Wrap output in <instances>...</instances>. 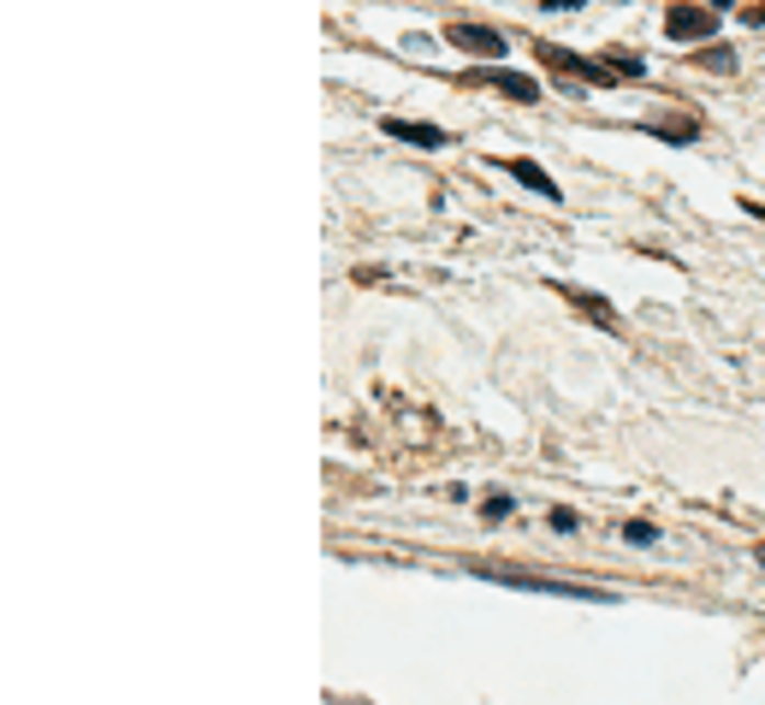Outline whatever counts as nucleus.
<instances>
[{
    "label": "nucleus",
    "instance_id": "nucleus-1",
    "mask_svg": "<svg viewBox=\"0 0 765 705\" xmlns=\"http://www.w3.org/2000/svg\"><path fill=\"white\" fill-rule=\"evenodd\" d=\"M475 576H487L498 587H522V593H558V599H606L599 587H570V581H552V576H522V569H493V564H475Z\"/></svg>",
    "mask_w": 765,
    "mask_h": 705
},
{
    "label": "nucleus",
    "instance_id": "nucleus-2",
    "mask_svg": "<svg viewBox=\"0 0 765 705\" xmlns=\"http://www.w3.org/2000/svg\"><path fill=\"white\" fill-rule=\"evenodd\" d=\"M540 60H547L552 71H570V78H582V83H599V90H606V83H617L606 60H582V54L552 48V42H540Z\"/></svg>",
    "mask_w": 765,
    "mask_h": 705
},
{
    "label": "nucleus",
    "instance_id": "nucleus-3",
    "mask_svg": "<svg viewBox=\"0 0 765 705\" xmlns=\"http://www.w3.org/2000/svg\"><path fill=\"white\" fill-rule=\"evenodd\" d=\"M665 36L671 42H706L712 36V12L706 7H671L665 12Z\"/></svg>",
    "mask_w": 765,
    "mask_h": 705
},
{
    "label": "nucleus",
    "instance_id": "nucleus-4",
    "mask_svg": "<svg viewBox=\"0 0 765 705\" xmlns=\"http://www.w3.org/2000/svg\"><path fill=\"white\" fill-rule=\"evenodd\" d=\"M451 42H458V48H469V54H487V60H498V54H505V36H498V31H481V24H458V31H451Z\"/></svg>",
    "mask_w": 765,
    "mask_h": 705
},
{
    "label": "nucleus",
    "instance_id": "nucleus-5",
    "mask_svg": "<svg viewBox=\"0 0 765 705\" xmlns=\"http://www.w3.org/2000/svg\"><path fill=\"white\" fill-rule=\"evenodd\" d=\"M475 78H481V83H498V90H505L510 101H535V95H540L535 83L522 78V71H505V66H493V71H475Z\"/></svg>",
    "mask_w": 765,
    "mask_h": 705
},
{
    "label": "nucleus",
    "instance_id": "nucleus-6",
    "mask_svg": "<svg viewBox=\"0 0 765 705\" xmlns=\"http://www.w3.org/2000/svg\"><path fill=\"white\" fill-rule=\"evenodd\" d=\"M392 137H404V143H416V149H439L446 143V130H434V125H416V120H386Z\"/></svg>",
    "mask_w": 765,
    "mask_h": 705
},
{
    "label": "nucleus",
    "instance_id": "nucleus-7",
    "mask_svg": "<svg viewBox=\"0 0 765 705\" xmlns=\"http://www.w3.org/2000/svg\"><path fill=\"white\" fill-rule=\"evenodd\" d=\"M505 172H517V179H522L528 190H540V196H552V202H558V184H552V179H547V172H540V167H535V160H510V167H505Z\"/></svg>",
    "mask_w": 765,
    "mask_h": 705
},
{
    "label": "nucleus",
    "instance_id": "nucleus-8",
    "mask_svg": "<svg viewBox=\"0 0 765 705\" xmlns=\"http://www.w3.org/2000/svg\"><path fill=\"white\" fill-rule=\"evenodd\" d=\"M700 66H712V71H735V54H730V48H706V54H700Z\"/></svg>",
    "mask_w": 765,
    "mask_h": 705
},
{
    "label": "nucleus",
    "instance_id": "nucleus-9",
    "mask_svg": "<svg viewBox=\"0 0 765 705\" xmlns=\"http://www.w3.org/2000/svg\"><path fill=\"white\" fill-rule=\"evenodd\" d=\"M629 539H635V546H653L659 527H653V522H629Z\"/></svg>",
    "mask_w": 765,
    "mask_h": 705
},
{
    "label": "nucleus",
    "instance_id": "nucleus-10",
    "mask_svg": "<svg viewBox=\"0 0 765 705\" xmlns=\"http://www.w3.org/2000/svg\"><path fill=\"white\" fill-rule=\"evenodd\" d=\"M481 510H487V516L498 522V516H510V498H505V492H493V498H487V504H481Z\"/></svg>",
    "mask_w": 765,
    "mask_h": 705
},
{
    "label": "nucleus",
    "instance_id": "nucleus-11",
    "mask_svg": "<svg viewBox=\"0 0 765 705\" xmlns=\"http://www.w3.org/2000/svg\"><path fill=\"white\" fill-rule=\"evenodd\" d=\"M747 24H754V31H765V7H754V12H747Z\"/></svg>",
    "mask_w": 765,
    "mask_h": 705
},
{
    "label": "nucleus",
    "instance_id": "nucleus-12",
    "mask_svg": "<svg viewBox=\"0 0 765 705\" xmlns=\"http://www.w3.org/2000/svg\"><path fill=\"white\" fill-rule=\"evenodd\" d=\"M547 7H558V12H564V7H576V0H547Z\"/></svg>",
    "mask_w": 765,
    "mask_h": 705
},
{
    "label": "nucleus",
    "instance_id": "nucleus-13",
    "mask_svg": "<svg viewBox=\"0 0 765 705\" xmlns=\"http://www.w3.org/2000/svg\"><path fill=\"white\" fill-rule=\"evenodd\" d=\"M706 7H730V0H706Z\"/></svg>",
    "mask_w": 765,
    "mask_h": 705
}]
</instances>
